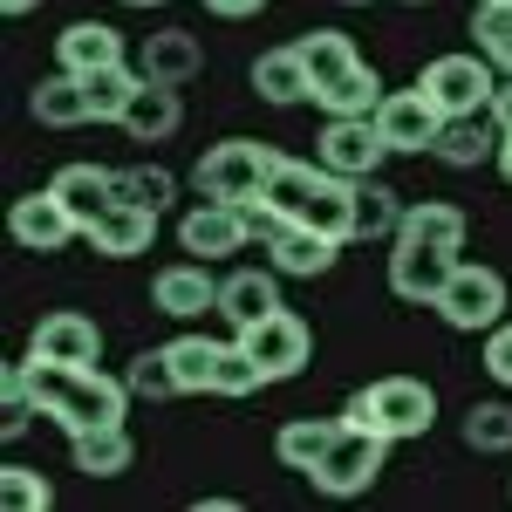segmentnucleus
I'll list each match as a JSON object with an SVG mask.
<instances>
[{
	"label": "nucleus",
	"mask_w": 512,
	"mask_h": 512,
	"mask_svg": "<svg viewBox=\"0 0 512 512\" xmlns=\"http://www.w3.org/2000/svg\"><path fill=\"white\" fill-rule=\"evenodd\" d=\"M28 396L48 424L62 431H89V424H123L130 410V383L103 376V369H69V362H41L28 355Z\"/></svg>",
	"instance_id": "nucleus-1"
},
{
	"label": "nucleus",
	"mask_w": 512,
	"mask_h": 512,
	"mask_svg": "<svg viewBox=\"0 0 512 512\" xmlns=\"http://www.w3.org/2000/svg\"><path fill=\"white\" fill-rule=\"evenodd\" d=\"M342 424L376 431V437H390V444H410V437H424L437 424V390L424 376H376V383H362L342 403Z\"/></svg>",
	"instance_id": "nucleus-2"
},
{
	"label": "nucleus",
	"mask_w": 512,
	"mask_h": 512,
	"mask_svg": "<svg viewBox=\"0 0 512 512\" xmlns=\"http://www.w3.org/2000/svg\"><path fill=\"white\" fill-rule=\"evenodd\" d=\"M274 171H280V151L253 144V137H219V144L192 164V192L226 198V205H253V198L274 185Z\"/></svg>",
	"instance_id": "nucleus-3"
},
{
	"label": "nucleus",
	"mask_w": 512,
	"mask_h": 512,
	"mask_svg": "<svg viewBox=\"0 0 512 512\" xmlns=\"http://www.w3.org/2000/svg\"><path fill=\"white\" fill-rule=\"evenodd\" d=\"M417 82H424V96H431L444 117H478V110H492V96H499V69H492L478 48L431 55Z\"/></svg>",
	"instance_id": "nucleus-4"
},
{
	"label": "nucleus",
	"mask_w": 512,
	"mask_h": 512,
	"mask_svg": "<svg viewBox=\"0 0 512 512\" xmlns=\"http://www.w3.org/2000/svg\"><path fill=\"white\" fill-rule=\"evenodd\" d=\"M506 274L499 267H478V260H458L451 280H444V294H437V315L444 328H458V335H485V328H499L506 321Z\"/></svg>",
	"instance_id": "nucleus-5"
},
{
	"label": "nucleus",
	"mask_w": 512,
	"mask_h": 512,
	"mask_svg": "<svg viewBox=\"0 0 512 512\" xmlns=\"http://www.w3.org/2000/svg\"><path fill=\"white\" fill-rule=\"evenodd\" d=\"M383 465H390V437L342 424V437L328 444V458L308 472V485H315L321 499H362V492L383 478Z\"/></svg>",
	"instance_id": "nucleus-6"
},
{
	"label": "nucleus",
	"mask_w": 512,
	"mask_h": 512,
	"mask_svg": "<svg viewBox=\"0 0 512 512\" xmlns=\"http://www.w3.org/2000/svg\"><path fill=\"white\" fill-rule=\"evenodd\" d=\"M239 342L253 349V362H260V376H267V383H294V376L315 362V328L294 315V308H274L260 328H246Z\"/></svg>",
	"instance_id": "nucleus-7"
},
{
	"label": "nucleus",
	"mask_w": 512,
	"mask_h": 512,
	"mask_svg": "<svg viewBox=\"0 0 512 512\" xmlns=\"http://www.w3.org/2000/svg\"><path fill=\"white\" fill-rule=\"evenodd\" d=\"M376 130H383L390 158H424L437 144V130H444V110L424 96V82H410V89H390L376 103Z\"/></svg>",
	"instance_id": "nucleus-8"
},
{
	"label": "nucleus",
	"mask_w": 512,
	"mask_h": 512,
	"mask_svg": "<svg viewBox=\"0 0 512 512\" xmlns=\"http://www.w3.org/2000/svg\"><path fill=\"white\" fill-rule=\"evenodd\" d=\"M246 239H253V219H246V205H226V198H198L178 219V246L192 260H233L246 253Z\"/></svg>",
	"instance_id": "nucleus-9"
},
{
	"label": "nucleus",
	"mask_w": 512,
	"mask_h": 512,
	"mask_svg": "<svg viewBox=\"0 0 512 512\" xmlns=\"http://www.w3.org/2000/svg\"><path fill=\"white\" fill-rule=\"evenodd\" d=\"M383 158H390V144H383L376 117H328V130L315 137V164L342 171V178H376Z\"/></svg>",
	"instance_id": "nucleus-10"
},
{
	"label": "nucleus",
	"mask_w": 512,
	"mask_h": 512,
	"mask_svg": "<svg viewBox=\"0 0 512 512\" xmlns=\"http://www.w3.org/2000/svg\"><path fill=\"white\" fill-rule=\"evenodd\" d=\"M7 233H14V246H21V253H62V246L82 233V219L62 205V192H55V185H41V192L14 198Z\"/></svg>",
	"instance_id": "nucleus-11"
},
{
	"label": "nucleus",
	"mask_w": 512,
	"mask_h": 512,
	"mask_svg": "<svg viewBox=\"0 0 512 512\" xmlns=\"http://www.w3.org/2000/svg\"><path fill=\"white\" fill-rule=\"evenodd\" d=\"M458 267V253L444 246H424V239H390V294L410 301V308H437L444 280Z\"/></svg>",
	"instance_id": "nucleus-12"
},
{
	"label": "nucleus",
	"mask_w": 512,
	"mask_h": 512,
	"mask_svg": "<svg viewBox=\"0 0 512 512\" xmlns=\"http://www.w3.org/2000/svg\"><path fill=\"white\" fill-rule=\"evenodd\" d=\"M151 308L171 321H198L219 315V280H212V260H171L151 280Z\"/></svg>",
	"instance_id": "nucleus-13"
},
{
	"label": "nucleus",
	"mask_w": 512,
	"mask_h": 512,
	"mask_svg": "<svg viewBox=\"0 0 512 512\" xmlns=\"http://www.w3.org/2000/svg\"><path fill=\"white\" fill-rule=\"evenodd\" d=\"M158 219L164 212H151V205H130V198H110L89 226H82V239L103 253V260H137V253H151V239H158Z\"/></svg>",
	"instance_id": "nucleus-14"
},
{
	"label": "nucleus",
	"mask_w": 512,
	"mask_h": 512,
	"mask_svg": "<svg viewBox=\"0 0 512 512\" xmlns=\"http://www.w3.org/2000/svg\"><path fill=\"white\" fill-rule=\"evenodd\" d=\"M28 355L41 362H69V369H96L103 362V328L76 308H62V315H41L35 335H28Z\"/></svg>",
	"instance_id": "nucleus-15"
},
{
	"label": "nucleus",
	"mask_w": 512,
	"mask_h": 512,
	"mask_svg": "<svg viewBox=\"0 0 512 512\" xmlns=\"http://www.w3.org/2000/svg\"><path fill=\"white\" fill-rule=\"evenodd\" d=\"M274 308H287V301H280V267H233V274L219 280V315H226L233 335L260 328Z\"/></svg>",
	"instance_id": "nucleus-16"
},
{
	"label": "nucleus",
	"mask_w": 512,
	"mask_h": 512,
	"mask_svg": "<svg viewBox=\"0 0 512 512\" xmlns=\"http://www.w3.org/2000/svg\"><path fill=\"white\" fill-rule=\"evenodd\" d=\"M342 246H349V239L315 233V226H280V233L267 239V267H280V280H321V274H335Z\"/></svg>",
	"instance_id": "nucleus-17"
},
{
	"label": "nucleus",
	"mask_w": 512,
	"mask_h": 512,
	"mask_svg": "<svg viewBox=\"0 0 512 512\" xmlns=\"http://www.w3.org/2000/svg\"><path fill=\"white\" fill-rule=\"evenodd\" d=\"M246 76H253V96H260V103H274V110L315 103V76H308V62H301V48H294V41H287V48H260Z\"/></svg>",
	"instance_id": "nucleus-18"
},
{
	"label": "nucleus",
	"mask_w": 512,
	"mask_h": 512,
	"mask_svg": "<svg viewBox=\"0 0 512 512\" xmlns=\"http://www.w3.org/2000/svg\"><path fill=\"white\" fill-rule=\"evenodd\" d=\"M499 137H506V130H499V117H492V110H478V117H444L431 158L451 164V171H478L485 158H499Z\"/></svg>",
	"instance_id": "nucleus-19"
},
{
	"label": "nucleus",
	"mask_w": 512,
	"mask_h": 512,
	"mask_svg": "<svg viewBox=\"0 0 512 512\" xmlns=\"http://www.w3.org/2000/svg\"><path fill=\"white\" fill-rule=\"evenodd\" d=\"M110 62H130V55H123V35L110 21H69V28L55 35V69H69V76L110 69Z\"/></svg>",
	"instance_id": "nucleus-20"
},
{
	"label": "nucleus",
	"mask_w": 512,
	"mask_h": 512,
	"mask_svg": "<svg viewBox=\"0 0 512 512\" xmlns=\"http://www.w3.org/2000/svg\"><path fill=\"white\" fill-rule=\"evenodd\" d=\"M137 69L151 82H171V89H185V82L205 69V48H198L192 28H158V35H144V55H137Z\"/></svg>",
	"instance_id": "nucleus-21"
},
{
	"label": "nucleus",
	"mask_w": 512,
	"mask_h": 512,
	"mask_svg": "<svg viewBox=\"0 0 512 512\" xmlns=\"http://www.w3.org/2000/svg\"><path fill=\"white\" fill-rule=\"evenodd\" d=\"M69 458L82 478H123L137 465V444L123 424H89V431H69Z\"/></svg>",
	"instance_id": "nucleus-22"
},
{
	"label": "nucleus",
	"mask_w": 512,
	"mask_h": 512,
	"mask_svg": "<svg viewBox=\"0 0 512 512\" xmlns=\"http://www.w3.org/2000/svg\"><path fill=\"white\" fill-rule=\"evenodd\" d=\"M28 117H35L41 130L96 123V117H89V89H82V76H69V69H55V76H41L35 89H28Z\"/></svg>",
	"instance_id": "nucleus-23"
},
{
	"label": "nucleus",
	"mask_w": 512,
	"mask_h": 512,
	"mask_svg": "<svg viewBox=\"0 0 512 512\" xmlns=\"http://www.w3.org/2000/svg\"><path fill=\"white\" fill-rule=\"evenodd\" d=\"M465 233H472V219L451 198H410L403 226H396V239H424V246H444V253H465Z\"/></svg>",
	"instance_id": "nucleus-24"
},
{
	"label": "nucleus",
	"mask_w": 512,
	"mask_h": 512,
	"mask_svg": "<svg viewBox=\"0 0 512 512\" xmlns=\"http://www.w3.org/2000/svg\"><path fill=\"white\" fill-rule=\"evenodd\" d=\"M178 123H185V96H178L171 82L144 76V89H137V96H130V110H123V130H130L137 144H164Z\"/></svg>",
	"instance_id": "nucleus-25"
},
{
	"label": "nucleus",
	"mask_w": 512,
	"mask_h": 512,
	"mask_svg": "<svg viewBox=\"0 0 512 512\" xmlns=\"http://www.w3.org/2000/svg\"><path fill=\"white\" fill-rule=\"evenodd\" d=\"M342 437V417H287L274 431V458L287 465V472H315L321 458H328V444Z\"/></svg>",
	"instance_id": "nucleus-26"
},
{
	"label": "nucleus",
	"mask_w": 512,
	"mask_h": 512,
	"mask_svg": "<svg viewBox=\"0 0 512 512\" xmlns=\"http://www.w3.org/2000/svg\"><path fill=\"white\" fill-rule=\"evenodd\" d=\"M48 185H55V192H62V205H69L82 226H89V219L117 198V171H110V164H62Z\"/></svg>",
	"instance_id": "nucleus-27"
},
{
	"label": "nucleus",
	"mask_w": 512,
	"mask_h": 512,
	"mask_svg": "<svg viewBox=\"0 0 512 512\" xmlns=\"http://www.w3.org/2000/svg\"><path fill=\"white\" fill-rule=\"evenodd\" d=\"M376 103H383V76L369 62H355L349 76L315 89V110H328V117H376Z\"/></svg>",
	"instance_id": "nucleus-28"
},
{
	"label": "nucleus",
	"mask_w": 512,
	"mask_h": 512,
	"mask_svg": "<svg viewBox=\"0 0 512 512\" xmlns=\"http://www.w3.org/2000/svg\"><path fill=\"white\" fill-rule=\"evenodd\" d=\"M164 355H171V369H178V396H212V376H219L226 342H212V335H178V342H164Z\"/></svg>",
	"instance_id": "nucleus-29"
},
{
	"label": "nucleus",
	"mask_w": 512,
	"mask_h": 512,
	"mask_svg": "<svg viewBox=\"0 0 512 512\" xmlns=\"http://www.w3.org/2000/svg\"><path fill=\"white\" fill-rule=\"evenodd\" d=\"M82 89H89V117H96V123H123L130 96L144 89V69L110 62V69H89V76H82Z\"/></svg>",
	"instance_id": "nucleus-30"
},
{
	"label": "nucleus",
	"mask_w": 512,
	"mask_h": 512,
	"mask_svg": "<svg viewBox=\"0 0 512 512\" xmlns=\"http://www.w3.org/2000/svg\"><path fill=\"white\" fill-rule=\"evenodd\" d=\"M403 205L410 198H396L383 178H355V239H396Z\"/></svg>",
	"instance_id": "nucleus-31"
},
{
	"label": "nucleus",
	"mask_w": 512,
	"mask_h": 512,
	"mask_svg": "<svg viewBox=\"0 0 512 512\" xmlns=\"http://www.w3.org/2000/svg\"><path fill=\"white\" fill-rule=\"evenodd\" d=\"M294 48H301V62H308L315 89H321V82H335V76H349L355 62H362V55H355V41L342 35V28H308Z\"/></svg>",
	"instance_id": "nucleus-32"
},
{
	"label": "nucleus",
	"mask_w": 512,
	"mask_h": 512,
	"mask_svg": "<svg viewBox=\"0 0 512 512\" xmlns=\"http://www.w3.org/2000/svg\"><path fill=\"white\" fill-rule=\"evenodd\" d=\"M117 198H130V205H151V212H171L178 178H171L164 164H130V171H117Z\"/></svg>",
	"instance_id": "nucleus-33"
},
{
	"label": "nucleus",
	"mask_w": 512,
	"mask_h": 512,
	"mask_svg": "<svg viewBox=\"0 0 512 512\" xmlns=\"http://www.w3.org/2000/svg\"><path fill=\"white\" fill-rule=\"evenodd\" d=\"M458 431H465V444L485 451V458H492V451H512V403H472Z\"/></svg>",
	"instance_id": "nucleus-34"
},
{
	"label": "nucleus",
	"mask_w": 512,
	"mask_h": 512,
	"mask_svg": "<svg viewBox=\"0 0 512 512\" xmlns=\"http://www.w3.org/2000/svg\"><path fill=\"white\" fill-rule=\"evenodd\" d=\"M0 506L7 512H48L55 506V485L35 465H0Z\"/></svg>",
	"instance_id": "nucleus-35"
},
{
	"label": "nucleus",
	"mask_w": 512,
	"mask_h": 512,
	"mask_svg": "<svg viewBox=\"0 0 512 512\" xmlns=\"http://www.w3.org/2000/svg\"><path fill=\"white\" fill-rule=\"evenodd\" d=\"M123 383H130V396L164 403V396H178V369H171V355H164V349H137V355H130V369H123Z\"/></svg>",
	"instance_id": "nucleus-36"
},
{
	"label": "nucleus",
	"mask_w": 512,
	"mask_h": 512,
	"mask_svg": "<svg viewBox=\"0 0 512 512\" xmlns=\"http://www.w3.org/2000/svg\"><path fill=\"white\" fill-rule=\"evenodd\" d=\"M472 35H478V55H485L499 76H512V7H478Z\"/></svg>",
	"instance_id": "nucleus-37"
},
{
	"label": "nucleus",
	"mask_w": 512,
	"mask_h": 512,
	"mask_svg": "<svg viewBox=\"0 0 512 512\" xmlns=\"http://www.w3.org/2000/svg\"><path fill=\"white\" fill-rule=\"evenodd\" d=\"M267 390V376H260V362H253V349L246 342H226V355H219V376H212V396H253Z\"/></svg>",
	"instance_id": "nucleus-38"
},
{
	"label": "nucleus",
	"mask_w": 512,
	"mask_h": 512,
	"mask_svg": "<svg viewBox=\"0 0 512 512\" xmlns=\"http://www.w3.org/2000/svg\"><path fill=\"white\" fill-rule=\"evenodd\" d=\"M485 376H492L499 390H512V321L485 328Z\"/></svg>",
	"instance_id": "nucleus-39"
},
{
	"label": "nucleus",
	"mask_w": 512,
	"mask_h": 512,
	"mask_svg": "<svg viewBox=\"0 0 512 512\" xmlns=\"http://www.w3.org/2000/svg\"><path fill=\"white\" fill-rule=\"evenodd\" d=\"M267 0H205V14H219V21H253Z\"/></svg>",
	"instance_id": "nucleus-40"
},
{
	"label": "nucleus",
	"mask_w": 512,
	"mask_h": 512,
	"mask_svg": "<svg viewBox=\"0 0 512 512\" xmlns=\"http://www.w3.org/2000/svg\"><path fill=\"white\" fill-rule=\"evenodd\" d=\"M492 117H499V130H512V76H499V96H492Z\"/></svg>",
	"instance_id": "nucleus-41"
},
{
	"label": "nucleus",
	"mask_w": 512,
	"mask_h": 512,
	"mask_svg": "<svg viewBox=\"0 0 512 512\" xmlns=\"http://www.w3.org/2000/svg\"><path fill=\"white\" fill-rule=\"evenodd\" d=\"M492 164H499V178H506V185H512V130H506V137H499V158H492Z\"/></svg>",
	"instance_id": "nucleus-42"
},
{
	"label": "nucleus",
	"mask_w": 512,
	"mask_h": 512,
	"mask_svg": "<svg viewBox=\"0 0 512 512\" xmlns=\"http://www.w3.org/2000/svg\"><path fill=\"white\" fill-rule=\"evenodd\" d=\"M41 0H0V14H7V21H21V14H35Z\"/></svg>",
	"instance_id": "nucleus-43"
},
{
	"label": "nucleus",
	"mask_w": 512,
	"mask_h": 512,
	"mask_svg": "<svg viewBox=\"0 0 512 512\" xmlns=\"http://www.w3.org/2000/svg\"><path fill=\"white\" fill-rule=\"evenodd\" d=\"M123 7H164V0H123Z\"/></svg>",
	"instance_id": "nucleus-44"
},
{
	"label": "nucleus",
	"mask_w": 512,
	"mask_h": 512,
	"mask_svg": "<svg viewBox=\"0 0 512 512\" xmlns=\"http://www.w3.org/2000/svg\"><path fill=\"white\" fill-rule=\"evenodd\" d=\"M478 7H512V0H478Z\"/></svg>",
	"instance_id": "nucleus-45"
},
{
	"label": "nucleus",
	"mask_w": 512,
	"mask_h": 512,
	"mask_svg": "<svg viewBox=\"0 0 512 512\" xmlns=\"http://www.w3.org/2000/svg\"><path fill=\"white\" fill-rule=\"evenodd\" d=\"M342 7H369V0H342Z\"/></svg>",
	"instance_id": "nucleus-46"
},
{
	"label": "nucleus",
	"mask_w": 512,
	"mask_h": 512,
	"mask_svg": "<svg viewBox=\"0 0 512 512\" xmlns=\"http://www.w3.org/2000/svg\"><path fill=\"white\" fill-rule=\"evenodd\" d=\"M410 7H431V0H410Z\"/></svg>",
	"instance_id": "nucleus-47"
}]
</instances>
